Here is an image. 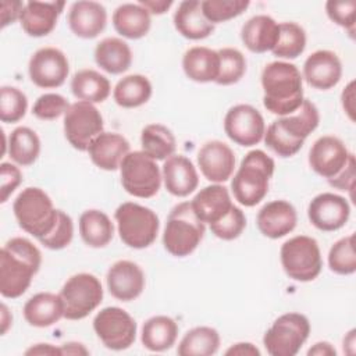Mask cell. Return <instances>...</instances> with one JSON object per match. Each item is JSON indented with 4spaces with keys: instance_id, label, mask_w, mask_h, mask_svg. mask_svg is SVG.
<instances>
[{
    "instance_id": "obj_1",
    "label": "cell",
    "mask_w": 356,
    "mask_h": 356,
    "mask_svg": "<svg viewBox=\"0 0 356 356\" xmlns=\"http://www.w3.org/2000/svg\"><path fill=\"white\" fill-rule=\"evenodd\" d=\"M42 264L40 250L26 238L8 239L0 250V293L15 299L26 292Z\"/></svg>"
},
{
    "instance_id": "obj_2",
    "label": "cell",
    "mask_w": 356,
    "mask_h": 356,
    "mask_svg": "<svg viewBox=\"0 0 356 356\" xmlns=\"http://www.w3.org/2000/svg\"><path fill=\"white\" fill-rule=\"evenodd\" d=\"M263 106L280 117L295 113L303 103V78L299 68L288 61L268 63L261 71Z\"/></svg>"
},
{
    "instance_id": "obj_3",
    "label": "cell",
    "mask_w": 356,
    "mask_h": 356,
    "mask_svg": "<svg viewBox=\"0 0 356 356\" xmlns=\"http://www.w3.org/2000/svg\"><path fill=\"white\" fill-rule=\"evenodd\" d=\"M274 168V160L263 150L254 149L246 153L231 181L235 200L245 207H253L260 203L268 192Z\"/></svg>"
},
{
    "instance_id": "obj_4",
    "label": "cell",
    "mask_w": 356,
    "mask_h": 356,
    "mask_svg": "<svg viewBox=\"0 0 356 356\" xmlns=\"http://www.w3.org/2000/svg\"><path fill=\"white\" fill-rule=\"evenodd\" d=\"M204 231V222L197 218L191 202H181L167 217L163 232L164 249L175 257L189 256L200 245Z\"/></svg>"
},
{
    "instance_id": "obj_5",
    "label": "cell",
    "mask_w": 356,
    "mask_h": 356,
    "mask_svg": "<svg viewBox=\"0 0 356 356\" xmlns=\"http://www.w3.org/2000/svg\"><path fill=\"white\" fill-rule=\"evenodd\" d=\"M13 211L18 225L38 241L54 228L58 217L50 196L36 186H28L19 192L13 203Z\"/></svg>"
},
{
    "instance_id": "obj_6",
    "label": "cell",
    "mask_w": 356,
    "mask_h": 356,
    "mask_svg": "<svg viewBox=\"0 0 356 356\" xmlns=\"http://www.w3.org/2000/svg\"><path fill=\"white\" fill-rule=\"evenodd\" d=\"M114 218L121 241L129 248L145 249L157 238L160 228L159 217L146 206L125 202L117 207Z\"/></svg>"
},
{
    "instance_id": "obj_7",
    "label": "cell",
    "mask_w": 356,
    "mask_h": 356,
    "mask_svg": "<svg viewBox=\"0 0 356 356\" xmlns=\"http://www.w3.org/2000/svg\"><path fill=\"white\" fill-rule=\"evenodd\" d=\"M280 259L285 274L298 282L313 281L323 268L320 246L307 235H296L284 242Z\"/></svg>"
},
{
    "instance_id": "obj_8",
    "label": "cell",
    "mask_w": 356,
    "mask_h": 356,
    "mask_svg": "<svg viewBox=\"0 0 356 356\" xmlns=\"http://www.w3.org/2000/svg\"><path fill=\"white\" fill-rule=\"evenodd\" d=\"M310 334V321L302 313L280 316L263 337V345L271 356H295Z\"/></svg>"
},
{
    "instance_id": "obj_9",
    "label": "cell",
    "mask_w": 356,
    "mask_h": 356,
    "mask_svg": "<svg viewBox=\"0 0 356 356\" xmlns=\"http://www.w3.org/2000/svg\"><path fill=\"white\" fill-rule=\"evenodd\" d=\"M121 184L127 193L139 197H153L161 186V171L152 157L142 150L129 152L120 165Z\"/></svg>"
},
{
    "instance_id": "obj_10",
    "label": "cell",
    "mask_w": 356,
    "mask_h": 356,
    "mask_svg": "<svg viewBox=\"0 0 356 356\" xmlns=\"http://www.w3.org/2000/svg\"><path fill=\"white\" fill-rule=\"evenodd\" d=\"M60 296L64 303V318L82 320L102 303L103 286L96 275L79 273L64 282Z\"/></svg>"
},
{
    "instance_id": "obj_11",
    "label": "cell",
    "mask_w": 356,
    "mask_h": 356,
    "mask_svg": "<svg viewBox=\"0 0 356 356\" xmlns=\"http://www.w3.org/2000/svg\"><path fill=\"white\" fill-rule=\"evenodd\" d=\"M103 117L93 103L78 100L64 114V135L68 143L86 152L90 142L103 132Z\"/></svg>"
},
{
    "instance_id": "obj_12",
    "label": "cell",
    "mask_w": 356,
    "mask_h": 356,
    "mask_svg": "<svg viewBox=\"0 0 356 356\" xmlns=\"http://www.w3.org/2000/svg\"><path fill=\"white\" fill-rule=\"evenodd\" d=\"M93 330L102 343L111 350L128 349L136 338L134 317L117 306L102 309L93 318Z\"/></svg>"
},
{
    "instance_id": "obj_13",
    "label": "cell",
    "mask_w": 356,
    "mask_h": 356,
    "mask_svg": "<svg viewBox=\"0 0 356 356\" xmlns=\"http://www.w3.org/2000/svg\"><path fill=\"white\" fill-rule=\"evenodd\" d=\"M224 132L236 145L250 147L264 138L266 122L260 111L250 104H236L224 117Z\"/></svg>"
},
{
    "instance_id": "obj_14",
    "label": "cell",
    "mask_w": 356,
    "mask_h": 356,
    "mask_svg": "<svg viewBox=\"0 0 356 356\" xmlns=\"http://www.w3.org/2000/svg\"><path fill=\"white\" fill-rule=\"evenodd\" d=\"M31 81L43 89L61 86L70 72L67 56L57 47H42L36 50L28 64Z\"/></svg>"
},
{
    "instance_id": "obj_15",
    "label": "cell",
    "mask_w": 356,
    "mask_h": 356,
    "mask_svg": "<svg viewBox=\"0 0 356 356\" xmlns=\"http://www.w3.org/2000/svg\"><path fill=\"white\" fill-rule=\"evenodd\" d=\"M307 217L312 225L320 231H338L348 222L350 217V206L343 196L332 192H323L310 200Z\"/></svg>"
},
{
    "instance_id": "obj_16",
    "label": "cell",
    "mask_w": 356,
    "mask_h": 356,
    "mask_svg": "<svg viewBox=\"0 0 356 356\" xmlns=\"http://www.w3.org/2000/svg\"><path fill=\"white\" fill-rule=\"evenodd\" d=\"M349 150L346 145L334 135L318 138L310 147L309 165L323 178L335 177L348 163Z\"/></svg>"
},
{
    "instance_id": "obj_17",
    "label": "cell",
    "mask_w": 356,
    "mask_h": 356,
    "mask_svg": "<svg viewBox=\"0 0 356 356\" xmlns=\"http://www.w3.org/2000/svg\"><path fill=\"white\" fill-rule=\"evenodd\" d=\"M197 165L207 181L225 182L234 174V150L221 140H209L197 152Z\"/></svg>"
},
{
    "instance_id": "obj_18",
    "label": "cell",
    "mask_w": 356,
    "mask_h": 356,
    "mask_svg": "<svg viewBox=\"0 0 356 356\" xmlns=\"http://www.w3.org/2000/svg\"><path fill=\"white\" fill-rule=\"evenodd\" d=\"M107 289L113 298L121 302H131L140 296L145 289V274L131 260H118L107 271Z\"/></svg>"
},
{
    "instance_id": "obj_19",
    "label": "cell",
    "mask_w": 356,
    "mask_h": 356,
    "mask_svg": "<svg viewBox=\"0 0 356 356\" xmlns=\"http://www.w3.org/2000/svg\"><path fill=\"white\" fill-rule=\"evenodd\" d=\"M302 78L314 89L328 90L341 81L342 63L331 50H316L305 60Z\"/></svg>"
},
{
    "instance_id": "obj_20",
    "label": "cell",
    "mask_w": 356,
    "mask_h": 356,
    "mask_svg": "<svg viewBox=\"0 0 356 356\" xmlns=\"http://www.w3.org/2000/svg\"><path fill=\"white\" fill-rule=\"evenodd\" d=\"M296 222L298 214L295 207L282 199L266 203L256 217L259 231L270 239H278L291 234Z\"/></svg>"
},
{
    "instance_id": "obj_21",
    "label": "cell",
    "mask_w": 356,
    "mask_h": 356,
    "mask_svg": "<svg viewBox=\"0 0 356 356\" xmlns=\"http://www.w3.org/2000/svg\"><path fill=\"white\" fill-rule=\"evenodd\" d=\"M107 24V11L103 4L90 0L75 1L68 11V26L71 32L82 39L99 36Z\"/></svg>"
},
{
    "instance_id": "obj_22",
    "label": "cell",
    "mask_w": 356,
    "mask_h": 356,
    "mask_svg": "<svg viewBox=\"0 0 356 356\" xmlns=\"http://www.w3.org/2000/svg\"><path fill=\"white\" fill-rule=\"evenodd\" d=\"M129 142L117 132H102L88 147L92 163L104 171H115L120 168L124 157L131 152Z\"/></svg>"
},
{
    "instance_id": "obj_23",
    "label": "cell",
    "mask_w": 356,
    "mask_h": 356,
    "mask_svg": "<svg viewBox=\"0 0 356 356\" xmlns=\"http://www.w3.org/2000/svg\"><path fill=\"white\" fill-rule=\"evenodd\" d=\"M161 177L165 189L177 197L191 195L199 185V175L193 163L182 154H172L164 160Z\"/></svg>"
},
{
    "instance_id": "obj_24",
    "label": "cell",
    "mask_w": 356,
    "mask_h": 356,
    "mask_svg": "<svg viewBox=\"0 0 356 356\" xmlns=\"http://www.w3.org/2000/svg\"><path fill=\"white\" fill-rule=\"evenodd\" d=\"M64 7V1H28L19 18L21 26L29 36H46L56 28Z\"/></svg>"
},
{
    "instance_id": "obj_25",
    "label": "cell",
    "mask_w": 356,
    "mask_h": 356,
    "mask_svg": "<svg viewBox=\"0 0 356 356\" xmlns=\"http://www.w3.org/2000/svg\"><path fill=\"white\" fill-rule=\"evenodd\" d=\"M191 204L197 218L209 225L221 220L234 206L228 188L221 184H211L200 189Z\"/></svg>"
},
{
    "instance_id": "obj_26",
    "label": "cell",
    "mask_w": 356,
    "mask_h": 356,
    "mask_svg": "<svg viewBox=\"0 0 356 356\" xmlns=\"http://www.w3.org/2000/svg\"><path fill=\"white\" fill-rule=\"evenodd\" d=\"M278 31L280 24L273 17L259 14L243 24L241 39L249 51L261 54L274 49L278 39Z\"/></svg>"
},
{
    "instance_id": "obj_27",
    "label": "cell",
    "mask_w": 356,
    "mask_h": 356,
    "mask_svg": "<svg viewBox=\"0 0 356 356\" xmlns=\"http://www.w3.org/2000/svg\"><path fill=\"white\" fill-rule=\"evenodd\" d=\"M22 312L29 325L44 328L64 317V303L60 293L39 292L25 302Z\"/></svg>"
},
{
    "instance_id": "obj_28",
    "label": "cell",
    "mask_w": 356,
    "mask_h": 356,
    "mask_svg": "<svg viewBox=\"0 0 356 356\" xmlns=\"http://www.w3.org/2000/svg\"><path fill=\"white\" fill-rule=\"evenodd\" d=\"M174 26L179 35L191 40H200L214 32V25L209 22L202 11L200 1H181L172 17Z\"/></svg>"
},
{
    "instance_id": "obj_29",
    "label": "cell",
    "mask_w": 356,
    "mask_h": 356,
    "mask_svg": "<svg viewBox=\"0 0 356 356\" xmlns=\"http://www.w3.org/2000/svg\"><path fill=\"white\" fill-rule=\"evenodd\" d=\"M182 70L191 81L216 82L220 71L218 51L206 46H193L182 57Z\"/></svg>"
},
{
    "instance_id": "obj_30",
    "label": "cell",
    "mask_w": 356,
    "mask_h": 356,
    "mask_svg": "<svg viewBox=\"0 0 356 356\" xmlns=\"http://www.w3.org/2000/svg\"><path fill=\"white\" fill-rule=\"evenodd\" d=\"M113 26L127 39H140L150 31V13L139 3H124L113 13Z\"/></svg>"
},
{
    "instance_id": "obj_31",
    "label": "cell",
    "mask_w": 356,
    "mask_h": 356,
    "mask_svg": "<svg viewBox=\"0 0 356 356\" xmlns=\"http://www.w3.org/2000/svg\"><path fill=\"white\" fill-rule=\"evenodd\" d=\"M95 61L106 72L118 75L132 64V51L127 42L120 38H104L95 47Z\"/></svg>"
},
{
    "instance_id": "obj_32",
    "label": "cell",
    "mask_w": 356,
    "mask_h": 356,
    "mask_svg": "<svg viewBox=\"0 0 356 356\" xmlns=\"http://www.w3.org/2000/svg\"><path fill=\"white\" fill-rule=\"evenodd\" d=\"M178 324L168 316H153L142 325L140 341L150 352H164L175 345Z\"/></svg>"
},
{
    "instance_id": "obj_33",
    "label": "cell",
    "mask_w": 356,
    "mask_h": 356,
    "mask_svg": "<svg viewBox=\"0 0 356 356\" xmlns=\"http://www.w3.org/2000/svg\"><path fill=\"white\" fill-rule=\"evenodd\" d=\"M79 234L88 246L99 249L111 242L114 225L104 211L90 209L83 211L79 217Z\"/></svg>"
},
{
    "instance_id": "obj_34",
    "label": "cell",
    "mask_w": 356,
    "mask_h": 356,
    "mask_svg": "<svg viewBox=\"0 0 356 356\" xmlns=\"http://www.w3.org/2000/svg\"><path fill=\"white\" fill-rule=\"evenodd\" d=\"M71 92L78 100L95 104L104 102L110 96L111 85L100 72L85 68L74 74L71 79Z\"/></svg>"
},
{
    "instance_id": "obj_35",
    "label": "cell",
    "mask_w": 356,
    "mask_h": 356,
    "mask_svg": "<svg viewBox=\"0 0 356 356\" xmlns=\"http://www.w3.org/2000/svg\"><path fill=\"white\" fill-rule=\"evenodd\" d=\"M152 83L147 76L131 74L121 78L113 90L114 102L124 108H135L147 103L152 97Z\"/></svg>"
},
{
    "instance_id": "obj_36",
    "label": "cell",
    "mask_w": 356,
    "mask_h": 356,
    "mask_svg": "<svg viewBox=\"0 0 356 356\" xmlns=\"http://www.w3.org/2000/svg\"><path fill=\"white\" fill-rule=\"evenodd\" d=\"M275 121L291 138L305 142L306 138L318 127L320 113L312 100L305 99L295 113L280 117Z\"/></svg>"
},
{
    "instance_id": "obj_37",
    "label": "cell",
    "mask_w": 356,
    "mask_h": 356,
    "mask_svg": "<svg viewBox=\"0 0 356 356\" xmlns=\"http://www.w3.org/2000/svg\"><path fill=\"white\" fill-rule=\"evenodd\" d=\"M142 152L153 160H167L175 153L177 139L163 124H149L140 132Z\"/></svg>"
},
{
    "instance_id": "obj_38",
    "label": "cell",
    "mask_w": 356,
    "mask_h": 356,
    "mask_svg": "<svg viewBox=\"0 0 356 356\" xmlns=\"http://www.w3.org/2000/svg\"><path fill=\"white\" fill-rule=\"evenodd\" d=\"M220 334L216 328L199 325L189 330L178 343L179 356H211L220 348Z\"/></svg>"
},
{
    "instance_id": "obj_39",
    "label": "cell",
    "mask_w": 356,
    "mask_h": 356,
    "mask_svg": "<svg viewBox=\"0 0 356 356\" xmlns=\"http://www.w3.org/2000/svg\"><path fill=\"white\" fill-rule=\"evenodd\" d=\"M7 152L11 160L18 165H31L39 157L40 139L33 129L28 127H17L10 134Z\"/></svg>"
},
{
    "instance_id": "obj_40",
    "label": "cell",
    "mask_w": 356,
    "mask_h": 356,
    "mask_svg": "<svg viewBox=\"0 0 356 356\" xmlns=\"http://www.w3.org/2000/svg\"><path fill=\"white\" fill-rule=\"evenodd\" d=\"M306 49V32L296 22H281L278 39L271 50L278 58L293 60L299 57Z\"/></svg>"
},
{
    "instance_id": "obj_41",
    "label": "cell",
    "mask_w": 356,
    "mask_h": 356,
    "mask_svg": "<svg viewBox=\"0 0 356 356\" xmlns=\"http://www.w3.org/2000/svg\"><path fill=\"white\" fill-rule=\"evenodd\" d=\"M217 51L220 56V71L216 83L228 86L239 82L246 72V58L243 53L235 47H222Z\"/></svg>"
},
{
    "instance_id": "obj_42",
    "label": "cell",
    "mask_w": 356,
    "mask_h": 356,
    "mask_svg": "<svg viewBox=\"0 0 356 356\" xmlns=\"http://www.w3.org/2000/svg\"><path fill=\"white\" fill-rule=\"evenodd\" d=\"M355 236L350 234L338 239L328 252V267L339 275H350L356 271Z\"/></svg>"
},
{
    "instance_id": "obj_43",
    "label": "cell",
    "mask_w": 356,
    "mask_h": 356,
    "mask_svg": "<svg viewBox=\"0 0 356 356\" xmlns=\"http://www.w3.org/2000/svg\"><path fill=\"white\" fill-rule=\"evenodd\" d=\"M28 110V99L15 86H1L0 89V120L7 124L22 120Z\"/></svg>"
},
{
    "instance_id": "obj_44",
    "label": "cell",
    "mask_w": 356,
    "mask_h": 356,
    "mask_svg": "<svg viewBox=\"0 0 356 356\" xmlns=\"http://www.w3.org/2000/svg\"><path fill=\"white\" fill-rule=\"evenodd\" d=\"M248 0H204L200 1L202 11L209 22L220 24L241 15L248 7Z\"/></svg>"
},
{
    "instance_id": "obj_45",
    "label": "cell",
    "mask_w": 356,
    "mask_h": 356,
    "mask_svg": "<svg viewBox=\"0 0 356 356\" xmlns=\"http://www.w3.org/2000/svg\"><path fill=\"white\" fill-rule=\"evenodd\" d=\"M263 140H264L266 146L270 147L280 157H291V156L296 154L305 143V142H300V140H296V139L291 138L278 125V122L275 120L267 127Z\"/></svg>"
},
{
    "instance_id": "obj_46",
    "label": "cell",
    "mask_w": 356,
    "mask_h": 356,
    "mask_svg": "<svg viewBox=\"0 0 356 356\" xmlns=\"http://www.w3.org/2000/svg\"><path fill=\"white\" fill-rule=\"evenodd\" d=\"M74 238V222L72 218L63 210H58V217L54 228L39 242L51 250H60L67 248Z\"/></svg>"
},
{
    "instance_id": "obj_47",
    "label": "cell",
    "mask_w": 356,
    "mask_h": 356,
    "mask_svg": "<svg viewBox=\"0 0 356 356\" xmlns=\"http://www.w3.org/2000/svg\"><path fill=\"white\" fill-rule=\"evenodd\" d=\"M246 227V217L243 211L238 206H232V209L217 222L210 224L211 232L222 239V241H232L241 236Z\"/></svg>"
},
{
    "instance_id": "obj_48",
    "label": "cell",
    "mask_w": 356,
    "mask_h": 356,
    "mask_svg": "<svg viewBox=\"0 0 356 356\" xmlns=\"http://www.w3.org/2000/svg\"><path fill=\"white\" fill-rule=\"evenodd\" d=\"M68 100L58 93H44L39 96L32 107V113L36 118L43 121H51L67 113L70 108Z\"/></svg>"
},
{
    "instance_id": "obj_49",
    "label": "cell",
    "mask_w": 356,
    "mask_h": 356,
    "mask_svg": "<svg viewBox=\"0 0 356 356\" xmlns=\"http://www.w3.org/2000/svg\"><path fill=\"white\" fill-rule=\"evenodd\" d=\"M325 13L334 24L345 28L349 32V35L353 38L355 21H356L355 0H345V1L330 0L325 3Z\"/></svg>"
},
{
    "instance_id": "obj_50",
    "label": "cell",
    "mask_w": 356,
    "mask_h": 356,
    "mask_svg": "<svg viewBox=\"0 0 356 356\" xmlns=\"http://www.w3.org/2000/svg\"><path fill=\"white\" fill-rule=\"evenodd\" d=\"M22 174L15 164L1 163L0 165V202L6 203L11 193L19 186Z\"/></svg>"
},
{
    "instance_id": "obj_51",
    "label": "cell",
    "mask_w": 356,
    "mask_h": 356,
    "mask_svg": "<svg viewBox=\"0 0 356 356\" xmlns=\"http://www.w3.org/2000/svg\"><path fill=\"white\" fill-rule=\"evenodd\" d=\"M328 184L339 191H348L349 193H352V189L355 186V156L352 153L345 167L335 177L330 178Z\"/></svg>"
},
{
    "instance_id": "obj_52",
    "label": "cell",
    "mask_w": 356,
    "mask_h": 356,
    "mask_svg": "<svg viewBox=\"0 0 356 356\" xmlns=\"http://www.w3.org/2000/svg\"><path fill=\"white\" fill-rule=\"evenodd\" d=\"M24 7H25V3L18 0L17 1L3 0L1 1V28H6L7 25L19 19Z\"/></svg>"
},
{
    "instance_id": "obj_53",
    "label": "cell",
    "mask_w": 356,
    "mask_h": 356,
    "mask_svg": "<svg viewBox=\"0 0 356 356\" xmlns=\"http://www.w3.org/2000/svg\"><path fill=\"white\" fill-rule=\"evenodd\" d=\"M342 107L350 121H355V81H350L341 95Z\"/></svg>"
},
{
    "instance_id": "obj_54",
    "label": "cell",
    "mask_w": 356,
    "mask_h": 356,
    "mask_svg": "<svg viewBox=\"0 0 356 356\" xmlns=\"http://www.w3.org/2000/svg\"><path fill=\"white\" fill-rule=\"evenodd\" d=\"M227 356H260V350L250 342H238L225 350Z\"/></svg>"
},
{
    "instance_id": "obj_55",
    "label": "cell",
    "mask_w": 356,
    "mask_h": 356,
    "mask_svg": "<svg viewBox=\"0 0 356 356\" xmlns=\"http://www.w3.org/2000/svg\"><path fill=\"white\" fill-rule=\"evenodd\" d=\"M26 356H33V355H44V356H63L61 346H54L51 343H36L32 345L25 350Z\"/></svg>"
},
{
    "instance_id": "obj_56",
    "label": "cell",
    "mask_w": 356,
    "mask_h": 356,
    "mask_svg": "<svg viewBox=\"0 0 356 356\" xmlns=\"http://www.w3.org/2000/svg\"><path fill=\"white\" fill-rule=\"evenodd\" d=\"M138 3L154 15H161L167 13V10L172 6L171 0H139Z\"/></svg>"
},
{
    "instance_id": "obj_57",
    "label": "cell",
    "mask_w": 356,
    "mask_h": 356,
    "mask_svg": "<svg viewBox=\"0 0 356 356\" xmlns=\"http://www.w3.org/2000/svg\"><path fill=\"white\" fill-rule=\"evenodd\" d=\"M309 356H335L337 350L330 343V342H317L314 343L309 350H307Z\"/></svg>"
},
{
    "instance_id": "obj_58",
    "label": "cell",
    "mask_w": 356,
    "mask_h": 356,
    "mask_svg": "<svg viewBox=\"0 0 356 356\" xmlns=\"http://www.w3.org/2000/svg\"><path fill=\"white\" fill-rule=\"evenodd\" d=\"M63 355H88L89 350L79 342H67L61 345Z\"/></svg>"
},
{
    "instance_id": "obj_59",
    "label": "cell",
    "mask_w": 356,
    "mask_h": 356,
    "mask_svg": "<svg viewBox=\"0 0 356 356\" xmlns=\"http://www.w3.org/2000/svg\"><path fill=\"white\" fill-rule=\"evenodd\" d=\"M11 321H13V316L11 313L8 312L7 306L3 303L1 305V334H6L8 327L11 325Z\"/></svg>"
}]
</instances>
